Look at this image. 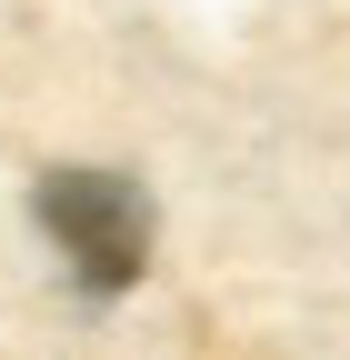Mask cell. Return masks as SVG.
I'll return each mask as SVG.
<instances>
[{
    "label": "cell",
    "mask_w": 350,
    "mask_h": 360,
    "mask_svg": "<svg viewBox=\"0 0 350 360\" xmlns=\"http://www.w3.org/2000/svg\"><path fill=\"white\" fill-rule=\"evenodd\" d=\"M40 231L60 240V260L91 290H130L150 260V200L120 170H51L40 180Z\"/></svg>",
    "instance_id": "obj_1"
}]
</instances>
